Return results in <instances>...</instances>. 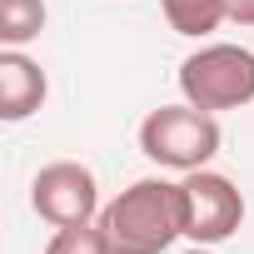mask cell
Wrapping results in <instances>:
<instances>
[{"instance_id": "cell-1", "label": "cell", "mask_w": 254, "mask_h": 254, "mask_svg": "<svg viewBox=\"0 0 254 254\" xmlns=\"http://www.w3.org/2000/svg\"><path fill=\"white\" fill-rule=\"evenodd\" d=\"M110 254H165L185 234V190L175 180H135L100 209Z\"/></svg>"}, {"instance_id": "cell-2", "label": "cell", "mask_w": 254, "mask_h": 254, "mask_svg": "<svg viewBox=\"0 0 254 254\" xmlns=\"http://www.w3.org/2000/svg\"><path fill=\"white\" fill-rule=\"evenodd\" d=\"M219 120L199 105H160L140 120V150L145 160H155L160 170H204L214 155H219Z\"/></svg>"}, {"instance_id": "cell-3", "label": "cell", "mask_w": 254, "mask_h": 254, "mask_svg": "<svg viewBox=\"0 0 254 254\" xmlns=\"http://www.w3.org/2000/svg\"><path fill=\"white\" fill-rule=\"evenodd\" d=\"M180 95L209 115L244 110L254 100V50L229 45V40L199 45L194 55L180 60Z\"/></svg>"}, {"instance_id": "cell-4", "label": "cell", "mask_w": 254, "mask_h": 254, "mask_svg": "<svg viewBox=\"0 0 254 254\" xmlns=\"http://www.w3.org/2000/svg\"><path fill=\"white\" fill-rule=\"evenodd\" d=\"M30 209L55 229L100 219V180H95V170L80 165V160L40 165V175L30 180Z\"/></svg>"}, {"instance_id": "cell-5", "label": "cell", "mask_w": 254, "mask_h": 254, "mask_svg": "<svg viewBox=\"0 0 254 254\" xmlns=\"http://www.w3.org/2000/svg\"><path fill=\"white\" fill-rule=\"evenodd\" d=\"M185 190V239L194 244H224L239 224H244V194L234 190L229 175L219 170H190L180 180Z\"/></svg>"}, {"instance_id": "cell-6", "label": "cell", "mask_w": 254, "mask_h": 254, "mask_svg": "<svg viewBox=\"0 0 254 254\" xmlns=\"http://www.w3.org/2000/svg\"><path fill=\"white\" fill-rule=\"evenodd\" d=\"M45 95H50V80H45V70L30 55L0 50V120H10V125L30 120L45 105Z\"/></svg>"}, {"instance_id": "cell-7", "label": "cell", "mask_w": 254, "mask_h": 254, "mask_svg": "<svg viewBox=\"0 0 254 254\" xmlns=\"http://www.w3.org/2000/svg\"><path fill=\"white\" fill-rule=\"evenodd\" d=\"M160 10H165L175 35L199 40V35H209L229 20V0H160Z\"/></svg>"}, {"instance_id": "cell-8", "label": "cell", "mask_w": 254, "mask_h": 254, "mask_svg": "<svg viewBox=\"0 0 254 254\" xmlns=\"http://www.w3.org/2000/svg\"><path fill=\"white\" fill-rule=\"evenodd\" d=\"M45 30V0H0V45L20 50Z\"/></svg>"}, {"instance_id": "cell-9", "label": "cell", "mask_w": 254, "mask_h": 254, "mask_svg": "<svg viewBox=\"0 0 254 254\" xmlns=\"http://www.w3.org/2000/svg\"><path fill=\"white\" fill-rule=\"evenodd\" d=\"M45 254H110V239H105L100 219H90V224H65V229L50 234Z\"/></svg>"}, {"instance_id": "cell-10", "label": "cell", "mask_w": 254, "mask_h": 254, "mask_svg": "<svg viewBox=\"0 0 254 254\" xmlns=\"http://www.w3.org/2000/svg\"><path fill=\"white\" fill-rule=\"evenodd\" d=\"M229 25L254 30V0H229Z\"/></svg>"}, {"instance_id": "cell-11", "label": "cell", "mask_w": 254, "mask_h": 254, "mask_svg": "<svg viewBox=\"0 0 254 254\" xmlns=\"http://www.w3.org/2000/svg\"><path fill=\"white\" fill-rule=\"evenodd\" d=\"M185 254H214V249H209V244H194V249H185Z\"/></svg>"}]
</instances>
